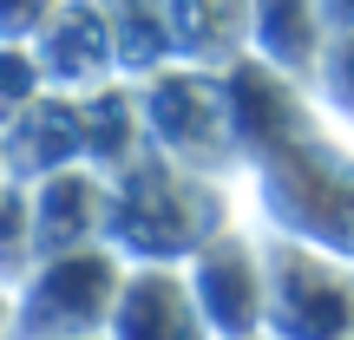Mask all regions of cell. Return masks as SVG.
I'll return each instance as SVG.
<instances>
[{
  "label": "cell",
  "mask_w": 354,
  "mask_h": 340,
  "mask_svg": "<svg viewBox=\"0 0 354 340\" xmlns=\"http://www.w3.org/2000/svg\"><path fill=\"white\" fill-rule=\"evenodd\" d=\"M112 229L118 242L145 255V262H177L184 249H203L216 242V210H210V190H203L197 170L184 164H138L118 177L112 190Z\"/></svg>",
  "instance_id": "6da1fadb"
},
{
  "label": "cell",
  "mask_w": 354,
  "mask_h": 340,
  "mask_svg": "<svg viewBox=\"0 0 354 340\" xmlns=\"http://www.w3.org/2000/svg\"><path fill=\"white\" fill-rule=\"evenodd\" d=\"M118 288H125V275L99 242L66 249V255H39L33 281L13 301V334L20 340H86L92 328H112Z\"/></svg>",
  "instance_id": "7a4b0ae2"
},
{
  "label": "cell",
  "mask_w": 354,
  "mask_h": 340,
  "mask_svg": "<svg viewBox=\"0 0 354 340\" xmlns=\"http://www.w3.org/2000/svg\"><path fill=\"white\" fill-rule=\"evenodd\" d=\"M145 125L184 170H203L216 151L236 144V112H230L223 86H210L203 72H158L145 92Z\"/></svg>",
  "instance_id": "3957f363"
},
{
  "label": "cell",
  "mask_w": 354,
  "mask_h": 340,
  "mask_svg": "<svg viewBox=\"0 0 354 340\" xmlns=\"http://www.w3.org/2000/svg\"><path fill=\"white\" fill-rule=\"evenodd\" d=\"M269 268H276L282 281H295V308H276V314H269L282 340H342L348 334L354 288H348L342 262H328V255H315V249H276Z\"/></svg>",
  "instance_id": "277c9868"
},
{
  "label": "cell",
  "mask_w": 354,
  "mask_h": 340,
  "mask_svg": "<svg viewBox=\"0 0 354 340\" xmlns=\"http://www.w3.org/2000/svg\"><path fill=\"white\" fill-rule=\"evenodd\" d=\"M112 340H210V321L171 268H138L118 288Z\"/></svg>",
  "instance_id": "5b68a950"
},
{
  "label": "cell",
  "mask_w": 354,
  "mask_h": 340,
  "mask_svg": "<svg viewBox=\"0 0 354 340\" xmlns=\"http://www.w3.org/2000/svg\"><path fill=\"white\" fill-rule=\"evenodd\" d=\"M171 20V52L184 59H230L243 52V39H256L250 0H165Z\"/></svg>",
  "instance_id": "8992f818"
},
{
  "label": "cell",
  "mask_w": 354,
  "mask_h": 340,
  "mask_svg": "<svg viewBox=\"0 0 354 340\" xmlns=\"http://www.w3.org/2000/svg\"><path fill=\"white\" fill-rule=\"evenodd\" d=\"M322 92H328L335 112L354 118V26L328 33V46H322Z\"/></svg>",
  "instance_id": "52a82bcc"
},
{
  "label": "cell",
  "mask_w": 354,
  "mask_h": 340,
  "mask_svg": "<svg viewBox=\"0 0 354 340\" xmlns=\"http://www.w3.org/2000/svg\"><path fill=\"white\" fill-rule=\"evenodd\" d=\"M59 13V0H0V46H26Z\"/></svg>",
  "instance_id": "ba28073f"
},
{
  "label": "cell",
  "mask_w": 354,
  "mask_h": 340,
  "mask_svg": "<svg viewBox=\"0 0 354 340\" xmlns=\"http://www.w3.org/2000/svg\"><path fill=\"white\" fill-rule=\"evenodd\" d=\"M322 13H328L335 33H342V26H354V0H322Z\"/></svg>",
  "instance_id": "9c48e42d"
},
{
  "label": "cell",
  "mask_w": 354,
  "mask_h": 340,
  "mask_svg": "<svg viewBox=\"0 0 354 340\" xmlns=\"http://www.w3.org/2000/svg\"><path fill=\"white\" fill-rule=\"evenodd\" d=\"M13 328V308H7V294H0V334H7Z\"/></svg>",
  "instance_id": "30bf717a"
},
{
  "label": "cell",
  "mask_w": 354,
  "mask_h": 340,
  "mask_svg": "<svg viewBox=\"0 0 354 340\" xmlns=\"http://www.w3.org/2000/svg\"><path fill=\"white\" fill-rule=\"evenodd\" d=\"M99 7H112V0H99Z\"/></svg>",
  "instance_id": "8fae6325"
}]
</instances>
